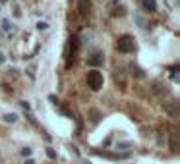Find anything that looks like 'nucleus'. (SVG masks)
<instances>
[{
  "mask_svg": "<svg viewBox=\"0 0 180 164\" xmlns=\"http://www.w3.org/2000/svg\"><path fill=\"white\" fill-rule=\"evenodd\" d=\"M114 14H116V16H124V8H116Z\"/></svg>",
  "mask_w": 180,
  "mask_h": 164,
  "instance_id": "15",
  "label": "nucleus"
},
{
  "mask_svg": "<svg viewBox=\"0 0 180 164\" xmlns=\"http://www.w3.org/2000/svg\"><path fill=\"white\" fill-rule=\"evenodd\" d=\"M82 16H87L89 10H91V0H80V6H77Z\"/></svg>",
  "mask_w": 180,
  "mask_h": 164,
  "instance_id": "4",
  "label": "nucleus"
},
{
  "mask_svg": "<svg viewBox=\"0 0 180 164\" xmlns=\"http://www.w3.org/2000/svg\"><path fill=\"white\" fill-rule=\"evenodd\" d=\"M4 120H6L8 124H14V122H18V116H16V114H6Z\"/></svg>",
  "mask_w": 180,
  "mask_h": 164,
  "instance_id": "9",
  "label": "nucleus"
},
{
  "mask_svg": "<svg viewBox=\"0 0 180 164\" xmlns=\"http://www.w3.org/2000/svg\"><path fill=\"white\" fill-rule=\"evenodd\" d=\"M19 104H21V108H24L25 112H31V106H29V102H27V101H21Z\"/></svg>",
  "mask_w": 180,
  "mask_h": 164,
  "instance_id": "11",
  "label": "nucleus"
},
{
  "mask_svg": "<svg viewBox=\"0 0 180 164\" xmlns=\"http://www.w3.org/2000/svg\"><path fill=\"white\" fill-rule=\"evenodd\" d=\"M21 157H31V149L24 147V149H21Z\"/></svg>",
  "mask_w": 180,
  "mask_h": 164,
  "instance_id": "12",
  "label": "nucleus"
},
{
  "mask_svg": "<svg viewBox=\"0 0 180 164\" xmlns=\"http://www.w3.org/2000/svg\"><path fill=\"white\" fill-rule=\"evenodd\" d=\"M37 29H49V23H47V21H39V23H37Z\"/></svg>",
  "mask_w": 180,
  "mask_h": 164,
  "instance_id": "13",
  "label": "nucleus"
},
{
  "mask_svg": "<svg viewBox=\"0 0 180 164\" xmlns=\"http://www.w3.org/2000/svg\"><path fill=\"white\" fill-rule=\"evenodd\" d=\"M4 60H6V58H4V54H2V52H0V66H2V64H4Z\"/></svg>",
  "mask_w": 180,
  "mask_h": 164,
  "instance_id": "18",
  "label": "nucleus"
},
{
  "mask_svg": "<svg viewBox=\"0 0 180 164\" xmlns=\"http://www.w3.org/2000/svg\"><path fill=\"white\" fill-rule=\"evenodd\" d=\"M103 73H101L99 70H91V72H87V87L91 91H99L101 87H103Z\"/></svg>",
  "mask_w": 180,
  "mask_h": 164,
  "instance_id": "1",
  "label": "nucleus"
},
{
  "mask_svg": "<svg viewBox=\"0 0 180 164\" xmlns=\"http://www.w3.org/2000/svg\"><path fill=\"white\" fill-rule=\"evenodd\" d=\"M130 73L134 75V77H145V73H143V70L140 68V66H136V64H130Z\"/></svg>",
  "mask_w": 180,
  "mask_h": 164,
  "instance_id": "5",
  "label": "nucleus"
},
{
  "mask_svg": "<svg viewBox=\"0 0 180 164\" xmlns=\"http://www.w3.org/2000/svg\"><path fill=\"white\" fill-rule=\"evenodd\" d=\"M83 164H91V162H89V160H85V162H83Z\"/></svg>",
  "mask_w": 180,
  "mask_h": 164,
  "instance_id": "20",
  "label": "nucleus"
},
{
  "mask_svg": "<svg viewBox=\"0 0 180 164\" xmlns=\"http://www.w3.org/2000/svg\"><path fill=\"white\" fill-rule=\"evenodd\" d=\"M70 149H72V152H74L76 157H80V151H77V147H70Z\"/></svg>",
  "mask_w": 180,
  "mask_h": 164,
  "instance_id": "17",
  "label": "nucleus"
},
{
  "mask_svg": "<svg viewBox=\"0 0 180 164\" xmlns=\"http://www.w3.org/2000/svg\"><path fill=\"white\" fill-rule=\"evenodd\" d=\"M105 62V56H103V52H95L91 58H87V64L89 66H101Z\"/></svg>",
  "mask_w": 180,
  "mask_h": 164,
  "instance_id": "3",
  "label": "nucleus"
},
{
  "mask_svg": "<svg viewBox=\"0 0 180 164\" xmlns=\"http://www.w3.org/2000/svg\"><path fill=\"white\" fill-rule=\"evenodd\" d=\"M165 112H167V114H171V116H178L176 102H167V104H165Z\"/></svg>",
  "mask_w": 180,
  "mask_h": 164,
  "instance_id": "7",
  "label": "nucleus"
},
{
  "mask_svg": "<svg viewBox=\"0 0 180 164\" xmlns=\"http://www.w3.org/2000/svg\"><path fill=\"white\" fill-rule=\"evenodd\" d=\"M141 6H143L145 12H155V10H157V2H155V0H141Z\"/></svg>",
  "mask_w": 180,
  "mask_h": 164,
  "instance_id": "6",
  "label": "nucleus"
},
{
  "mask_svg": "<svg viewBox=\"0 0 180 164\" xmlns=\"http://www.w3.org/2000/svg\"><path fill=\"white\" fill-rule=\"evenodd\" d=\"M134 147V143H130V141H126V143H118L116 145V149H120V151H126V149H132Z\"/></svg>",
  "mask_w": 180,
  "mask_h": 164,
  "instance_id": "8",
  "label": "nucleus"
},
{
  "mask_svg": "<svg viewBox=\"0 0 180 164\" xmlns=\"http://www.w3.org/2000/svg\"><path fill=\"white\" fill-rule=\"evenodd\" d=\"M8 75H10V77H14V79L18 77V73H16V70H10V72H8Z\"/></svg>",
  "mask_w": 180,
  "mask_h": 164,
  "instance_id": "16",
  "label": "nucleus"
},
{
  "mask_svg": "<svg viewBox=\"0 0 180 164\" xmlns=\"http://www.w3.org/2000/svg\"><path fill=\"white\" fill-rule=\"evenodd\" d=\"M116 48H118L120 52H132V50H134V39H132L130 35H122V37H118V41H116Z\"/></svg>",
  "mask_w": 180,
  "mask_h": 164,
  "instance_id": "2",
  "label": "nucleus"
},
{
  "mask_svg": "<svg viewBox=\"0 0 180 164\" xmlns=\"http://www.w3.org/2000/svg\"><path fill=\"white\" fill-rule=\"evenodd\" d=\"M49 101H50V102H52V104H54V106H56V104H58V98H56V97H52V95H50V97H49Z\"/></svg>",
  "mask_w": 180,
  "mask_h": 164,
  "instance_id": "14",
  "label": "nucleus"
},
{
  "mask_svg": "<svg viewBox=\"0 0 180 164\" xmlns=\"http://www.w3.org/2000/svg\"><path fill=\"white\" fill-rule=\"evenodd\" d=\"M47 157H49L50 160H56V151H54L52 147H47Z\"/></svg>",
  "mask_w": 180,
  "mask_h": 164,
  "instance_id": "10",
  "label": "nucleus"
},
{
  "mask_svg": "<svg viewBox=\"0 0 180 164\" xmlns=\"http://www.w3.org/2000/svg\"><path fill=\"white\" fill-rule=\"evenodd\" d=\"M25 164H35V160H33V158H27V160H25Z\"/></svg>",
  "mask_w": 180,
  "mask_h": 164,
  "instance_id": "19",
  "label": "nucleus"
}]
</instances>
